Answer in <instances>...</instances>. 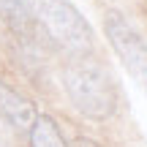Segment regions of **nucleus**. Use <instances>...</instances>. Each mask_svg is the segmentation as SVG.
Instances as JSON below:
<instances>
[{
  "label": "nucleus",
  "instance_id": "39448f33",
  "mask_svg": "<svg viewBox=\"0 0 147 147\" xmlns=\"http://www.w3.org/2000/svg\"><path fill=\"white\" fill-rule=\"evenodd\" d=\"M27 134H30V147H65L55 120L47 115H38Z\"/></svg>",
  "mask_w": 147,
  "mask_h": 147
},
{
  "label": "nucleus",
  "instance_id": "20e7f679",
  "mask_svg": "<svg viewBox=\"0 0 147 147\" xmlns=\"http://www.w3.org/2000/svg\"><path fill=\"white\" fill-rule=\"evenodd\" d=\"M0 112L16 131H30V125L38 117L33 101L25 98L22 93H16L14 87H8L3 79H0Z\"/></svg>",
  "mask_w": 147,
  "mask_h": 147
},
{
  "label": "nucleus",
  "instance_id": "f257e3e1",
  "mask_svg": "<svg viewBox=\"0 0 147 147\" xmlns=\"http://www.w3.org/2000/svg\"><path fill=\"white\" fill-rule=\"evenodd\" d=\"M63 87L79 115L90 120H109L117 112V87L101 63L76 57L63 71Z\"/></svg>",
  "mask_w": 147,
  "mask_h": 147
},
{
  "label": "nucleus",
  "instance_id": "7ed1b4c3",
  "mask_svg": "<svg viewBox=\"0 0 147 147\" xmlns=\"http://www.w3.org/2000/svg\"><path fill=\"white\" fill-rule=\"evenodd\" d=\"M104 30L109 38L115 55L120 57V63L125 65L128 76L147 93V44L144 38L136 33V27L117 11H106L104 16Z\"/></svg>",
  "mask_w": 147,
  "mask_h": 147
},
{
  "label": "nucleus",
  "instance_id": "423d86ee",
  "mask_svg": "<svg viewBox=\"0 0 147 147\" xmlns=\"http://www.w3.org/2000/svg\"><path fill=\"white\" fill-rule=\"evenodd\" d=\"M74 147H104V144H98V142H93V139H79Z\"/></svg>",
  "mask_w": 147,
  "mask_h": 147
},
{
  "label": "nucleus",
  "instance_id": "f03ea898",
  "mask_svg": "<svg viewBox=\"0 0 147 147\" xmlns=\"http://www.w3.org/2000/svg\"><path fill=\"white\" fill-rule=\"evenodd\" d=\"M14 3L63 49L74 55H84L93 49V27L71 0H14Z\"/></svg>",
  "mask_w": 147,
  "mask_h": 147
}]
</instances>
